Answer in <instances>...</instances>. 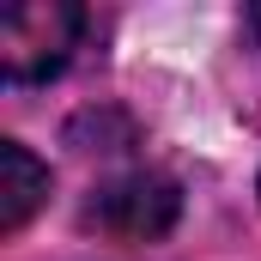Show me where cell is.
Listing matches in <instances>:
<instances>
[{
  "instance_id": "6da1fadb",
  "label": "cell",
  "mask_w": 261,
  "mask_h": 261,
  "mask_svg": "<svg viewBox=\"0 0 261 261\" xmlns=\"http://www.w3.org/2000/svg\"><path fill=\"white\" fill-rule=\"evenodd\" d=\"M79 24H85V12L67 6V0H24V6H6V12H0V67H6V79L31 85V79L61 73L67 49L79 43Z\"/></svg>"
},
{
  "instance_id": "7a4b0ae2",
  "label": "cell",
  "mask_w": 261,
  "mask_h": 261,
  "mask_svg": "<svg viewBox=\"0 0 261 261\" xmlns=\"http://www.w3.org/2000/svg\"><path fill=\"white\" fill-rule=\"evenodd\" d=\"M176 213H182V189H176L170 176L134 170V176H116V182H103L85 219H91L97 231H110V237L152 243V237H164V231L176 225Z\"/></svg>"
},
{
  "instance_id": "3957f363",
  "label": "cell",
  "mask_w": 261,
  "mask_h": 261,
  "mask_svg": "<svg viewBox=\"0 0 261 261\" xmlns=\"http://www.w3.org/2000/svg\"><path fill=\"white\" fill-rule=\"evenodd\" d=\"M49 195V170L18 146V140H0V231L12 237Z\"/></svg>"
}]
</instances>
